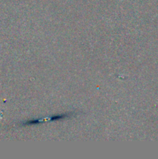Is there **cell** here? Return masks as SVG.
<instances>
[{
	"label": "cell",
	"instance_id": "cell-1",
	"mask_svg": "<svg viewBox=\"0 0 158 159\" xmlns=\"http://www.w3.org/2000/svg\"><path fill=\"white\" fill-rule=\"evenodd\" d=\"M68 116V114L64 115H57V116H54L51 118V120H57L62 119V118H65Z\"/></svg>",
	"mask_w": 158,
	"mask_h": 159
}]
</instances>
